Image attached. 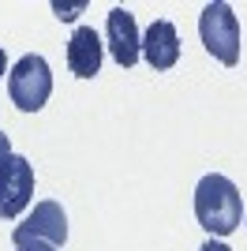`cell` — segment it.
Wrapping results in <instances>:
<instances>
[{
  "label": "cell",
  "instance_id": "6da1fadb",
  "mask_svg": "<svg viewBox=\"0 0 247 251\" xmlns=\"http://www.w3.org/2000/svg\"><path fill=\"white\" fill-rule=\"evenodd\" d=\"M195 218L214 240L236 232L240 221H244V199H240L236 184L228 176H221V173L202 176L195 188Z\"/></svg>",
  "mask_w": 247,
  "mask_h": 251
},
{
  "label": "cell",
  "instance_id": "7a4b0ae2",
  "mask_svg": "<svg viewBox=\"0 0 247 251\" xmlns=\"http://www.w3.org/2000/svg\"><path fill=\"white\" fill-rule=\"evenodd\" d=\"M8 94L15 101V109H23V113L45 109V101L52 94V72L45 64V56L26 52L23 60H15V68L8 72Z\"/></svg>",
  "mask_w": 247,
  "mask_h": 251
},
{
  "label": "cell",
  "instance_id": "3957f363",
  "mask_svg": "<svg viewBox=\"0 0 247 251\" xmlns=\"http://www.w3.org/2000/svg\"><path fill=\"white\" fill-rule=\"evenodd\" d=\"M198 34H202V45H206L210 56H217V60L228 64V68L240 64V19L225 0H214V4L202 8Z\"/></svg>",
  "mask_w": 247,
  "mask_h": 251
},
{
  "label": "cell",
  "instance_id": "277c9868",
  "mask_svg": "<svg viewBox=\"0 0 247 251\" xmlns=\"http://www.w3.org/2000/svg\"><path fill=\"white\" fill-rule=\"evenodd\" d=\"M11 240H41V244H52V248H64V240H68V214H64L60 202H38V206L26 214V218L11 229Z\"/></svg>",
  "mask_w": 247,
  "mask_h": 251
},
{
  "label": "cell",
  "instance_id": "5b68a950",
  "mask_svg": "<svg viewBox=\"0 0 247 251\" xmlns=\"http://www.w3.org/2000/svg\"><path fill=\"white\" fill-rule=\"evenodd\" d=\"M34 199V165L23 154H11L0 169V218H19Z\"/></svg>",
  "mask_w": 247,
  "mask_h": 251
},
{
  "label": "cell",
  "instance_id": "8992f818",
  "mask_svg": "<svg viewBox=\"0 0 247 251\" xmlns=\"http://www.w3.org/2000/svg\"><path fill=\"white\" fill-rule=\"evenodd\" d=\"M105 38H109V52H113V60L120 64V68H131V64L143 56V38H139L135 15L127 8H113L109 11Z\"/></svg>",
  "mask_w": 247,
  "mask_h": 251
},
{
  "label": "cell",
  "instance_id": "52a82bcc",
  "mask_svg": "<svg viewBox=\"0 0 247 251\" xmlns=\"http://www.w3.org/2000/svg\"><path fill=\"white\" fill-rule=\"evenodd\" d=\"M143 56L154 72H169L180 60V34L169 19H154L150 30L143 34Z\"/></svg>",
  "mask_w": 247,
  "mask_h": 251
},
{
  "label": "cell",
  "instance_id": "ba28073f",
  "mask_svg": "<svg viewBox=\"0 0 247 251\" xmlns=\"http://www.w3.org/2000/svg\"><path fill=\"white\" fill-rule=\"evenodd\" d=\"M68 68L79 79H94L101 68V38L94 34V26H75L72 42H68Z\"/></svg>",
  "mask_w": 247,
  "mask_h": 251
},
{
  "label": "cell",
  "instance_id": "9c48e42d",
  "mask_svg": "<svg viewBox=\"0 0 247 251\" xmlns=\"http://www.w3.org/2000/svg\"><path fill=\"white\" fill-rule=\"evenodd\" d=\"M15 251H60V248H52V244H41V240H19V244H15Z\"/></svg>",
  "mask_w": 247,
  "mask_h": 251
},
{
  "label": "cell",
  "instance_id": "30bf717a",
  "mask_svg": "<svg viewBox=\"0 0 247 251\" xmlns=\"http://www.w3.org/2000/svg\"><path fill=\"white\" fill-rule=\"evenodd\" d=\"M8 157H11V139L4 135V131H0V169L8 165Z\"/></svg>",
  "mask_w": 247,
  "mask_h": 251
},
{
  "label": "cell",
  "instance_id": "8fae6325",
  "mask_svg": "<svg viewBox=\"0 0 247 251\" xmlns=\"http://www.w3.org/2000/svg\"><path fill=\"white\" fill-rule=\"evenodd\" d=\"M198 251H232V248H228L225 240H214V236H210V240H206V244H202Z\"/></svg>",
  "mask_w": 247,
  "mask_h": 251
},
{
  "label": "cell",
  "instance_id": "7c38bea8",
  "mask_svg": "<svg viewBox=\"0 0 247 251\" xmlns=\"http://www.w3.org/2000/svg\"><path fill=\"white\" fill-rule=\"evenodd\" d=\"M4 72H8V56H4V49H0V79H4Z\"/></svg>",
  "mask_w": 247,
  "mask_h": 251
}]
</instances>
